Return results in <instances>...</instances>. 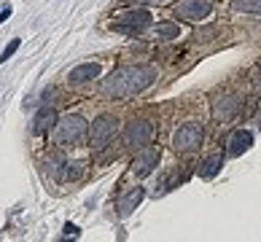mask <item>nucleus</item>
Returning <instances> with one entry per match:
<instances>
[{
    "mask_svg": "<svg viewBox=\"0 0 261 242\" xmlns=\"http://www.w3.org/2000/svg\"><path fill=\"white\" fill-rule=\"evenodd\" d=\"M156 78V70L148 65H127L113 70L108 78L102 81V92L111 97H132L143 89H148Z\"/></svg>",
    "mask_w": 261,
    "mask_h": 242,
    "instance_id": "obj_1",
    "label": "nucleus"
},
{
    "mask_svg": "<svg viewBox=\"0 0 261 242\" xmlns=\"http://www.w3.org/2000/svg\"><path fill=\"white\" fill-rule=\"evenodd\" d=\"M202 138H205V129H202L197 121H186L175 129V135H172V148L178 153H191L202 145Z\"/></svg>",
    "mask_w": 261,
    "mask_h": 242,
    "instance_id": "obj_2",
    "label": "nucleus"
},
{
    "mask_svg": "<svg viewBox=\"0 0 261 242\" xmlns=\"http://www.w3.org/2000/svg\"><path fill=\"white\" fill-rule=\"evenodd\" d=\"M148 24H151V14L146 8H132V11H124V14L116 16L113 30H119L124 35H138L140 30H146Z\"/></svg>",
    "mask_w": 261,
    "mask_h": 242,
    "instance_id": "obj_3",
    "label": "nucleus"
},
{
    "mask_svg": "<svg viewBox=\"0 0 261 242\" xmlns=\"http://www.w3.org/2000/svg\"><path fill=\"white\" fill-rule=\"evenodd\" d=\"M54 129H57V140H60L62 145H65V143L70 145V143H75V140L84 138V132H86V119H84V116H75V113L62 116V119H57Z\"/></svg>",
    "mask_w": 261,
    "mask_h": 242,
    "instance_id": "obj_4",
    "label": "nucleus"
},
{
    "mask_svg": "<svg viewBox=\"0 0 261 242\" xmlns=\"http://www.w3.org/2000/svg\"><path fill=\"white\" fill-rule=\"evenodd\" d=\"M116 135H119V121H116L113 116H100L89 129V143H92V148L100 151V148L113 143Z\"/></svg>",
    "mask_w": 261,
    "mask_h": 242,
    "instance_id": "obj_5",
    "label": "nucleus"
},
{
    "mask_svg": "<svg viewBox=\"0 0 261 242\" xmlns=\"http://www.w3.org/2000/svg\"><path fill=\"white\" fill-rule=\"evenodd\" d=\"M153 140V124L148 121H132L127 129H124V143L127 148H135V151H143L146 145H151Z\"/></svg>",
    "mask_w": 261,
    "mask_h": 242,
    "instance_id": "obj_6",
    "label": "nucleus"
},
{
    "mask_svg": "<svg viewBox=\"0 0 261 242\" xmlns=\"http://www.w3.org/2000/svg\"><path fill=\"white\" fill-rule=\"evenodd\" d=\"M213 11L210 0H180L175 6V14L189 19V22H202V19H207Z\"/></svg>",
    "mask_w": 261,
    "mask_h": 242,
    "instance_id": "obj_7",
    "label": "nucleus"
},
{
    "mask_svg": "<svg viewBox=\"0 0 261 242\" xmlns=\"http://www.w3.org/2000/svg\"><path fill=\"white\" fill-rule=\"evenodd\" d=\"M240 97L234 94H224V97H218L216 102H213V116H216L218 121H231L234 116L240 113Z\"/></svg>",
    "mask_w": 261,
    "mask_h": 242,
    "instance_id": "obj_8",
    "label": "nucleus"
},
{
    "mask_svg": "<svg viewBox=\"0 0 261 242\" xmlns=\"http://www.w3.org/2000/svg\"><path fill=\"white\" fill-rule=\"evenodd\" d=\"M140 199H143V189H140V186H135V189H129L127 194H121L119 205H116V210H119V216H121V218H127L129 212L140 205Z\"/></svg>",
    "mask_w": 261,
    "mask_h": 242,
    "instance_id": "obj_9",
    "label": "nucleus"
},
{
    "mask_svg": "<svg viewBox=\"0 0 261 242\" xmlns=\"http://www.w3.org/2000/svg\"><path fill=\"white\" fill-rule=\"evenodd\" d=\"M156 159H159V151H156V148H148V145H146L140 156H135L132 167H135V172H138V175H148V172L153 170V164H156Z\"/></svg>",
    "mask_w": 261,
    "mask_h": 242,
    "instance_id": "obj_10",
    "label": "nucleus"
},
{
    "mask_svg": "<svg viewBox=\"0 0 261 242\" xmlns=\"http://www.w3.org/2000/svg\"><path fill=\"white\" fill-rule=\"evenodd\" d=\"M250 145H253V135L248 129H237L234 135L229 138V153L231 156H240V153H245Z\"/></svg>",
    "mask_w": 261,
    "mask_h": 242,
    "instance_id": "obj_11",
    "label": "nucleus"
},
{
    "mask_svg": "<svg viewBox=\"0 0 261 242\" xmlns=\"http://www.w3.org/2000/svg\"><path fill=\"white\" fill-rule=\"evenodd\" d=\"M97 75H100V65H97V62H84V65H79V67L70 73V81H73V84H84V81L97 78Z\"/></svg>",
    "mask_w": 261,
    "mask_h": 242,
    "instance_id": "obj_12",
    "label": "nucleus"
},
{
    "mask_svg": "<svg viewBox=\"0 0 261 242\" xmlns=\"http://www.w3.org/2000/svg\"><path fill=\"white\" fill-rule=\"evenodd\" d=\"M54 124H57V113H54V108H43L41 113L35 116V121H33V132H35V135H43V132H49Z\"/></svg>",
    "mask_w": 261,
    "mask_h": 242,
    "instance_id": "obj_13",
    "label": "nucleus"
},
{
    "mask_svg": "<svg viewBox=\"0 0 261 242\" xmlns=\"http://www.w3.org/2000/svg\"><path fill=\"white\" fill-rule=\"evenodd\" d=\"M153 35L164 38V41H175L180 35V27L175 22H159V24H153Z\"/></svg>",
    "mask_w": 261,
    "mask_h": 242,
    "instance_id": "obj_14",
    "label": "nucleus"
},
{
    "mask_svg": "<svg viewBox=\"0 0 261 242\" xmlns=\"http://www.w3.org/2000/svg\"><path fill=\"white\" fill-rule=\"evenodd\" d=\"M221 167H224V162H221V156H207L205 162L199 164V175L202 178H216Z\"/></svg>",
    "mask_w": 261,
    "mask_h": 242,
    "instance_id": "obj_15",
    "label": "nucleus"
},
{
    "mask_svg": "<svg viewBox=\"0 0 261 242\" xmlns=\"http://www.w3.org/2000/svg\"><path fill=\"white\" fill-rule=\"evenodd\" d=\"M234 8L245 14H261V0H234Z\"/></svg>",
    "mask_w": 261,
    "mask_h": 242,
    "instance_id": "obj_16",
    "label": "nucleus"
},
{
    "mask_svg": "<svg viewBox=\"0 0 261 242\" xmlns=\"http://www.w3.org/2000/svg\"><path fill=\"white\" fill-rule=\"evenodd\" d=\"M19 43H22V41H19V38H14V41H11V43H8V46H6V51H3V54H0V65H3V62H8V60H11V57H14V51H16V48H19Z\"/></svg>",
    "mask_w": 261,
    "mask_h": 242,
    "instance_id": "obj_17",
    "label": "nucleus"
},
{
    "mask_svg": "<svg viewBox=\"0 0 261 242\" xmlns=\"http://www.w3.org/2000/svg\"><path fill=\"white\" fill-rule=\"evenodd\" d=\"M65 234H70V237H79L81 231H79V226H73V224H65Z\"/></svg>",
    "mask_w": 261,
    "mask_h": 242,
    "instance_id": "obj_18",
    "label": "nucleus"
},
{
    "mask_svg": "<svg viewBox=\"0 0 261 242\" xmlns=\"http://www.w3.org/2000/svg\"><path fill=\"white\" fill-rule=\"evenodd\" d=\"M8 16H11V6H6L3 11H0V24H3V22H6Z\"/></svg>",
    "mask_w": 261,
    "mask_h": 242,
    "instance_id": "obj_19",
    "label": "nucleus"
}]
</instances>
